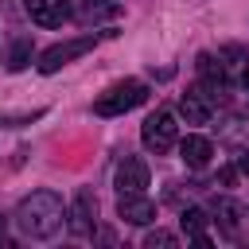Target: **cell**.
Returning <instances> with one entry per match:
<instances>
[{
	"mask_svg": "<svg viewBox=\"0 0 249 249\" xmlns=\"http://www.w3.org/2000/svg\"><path fill=\"white\" fill-rule=\"evenodd\" d=\"M62 222H66V206H62V198H58L54 191H31V195L16 206V226H19V233H27V237H35V241L54 237V233L62 230Z\"/></svg>",
	"mask_w": 249,
	"mask_h": 249,
	"instance_id": "cell-1",
	"label": "cell"
},
{
	"mask_svg": "<svg viewBox=\"0 0 249 249\" xmlns=\"http://www.w3.org/2000/svg\"><path fill=\"white\" fill-rule=\"evenodd\" d=\"M144 97H148V86H144L140 78H124V82L109 86V89L93 101V113H97V117H121V113L136 109Z\"/></svg>",
	"mask_w": 249,
	"mask_h": 249,
	"instance_id": "cell-2",
	"label": "cell"
},
{
	"mask_svg": "<svg viewBox=\"0 0 249 249\" xmlns=\"http://www.w3.org/2000/svg\"><path fill=\"white\" fill-rule=\"evenodd\" d=\"M175 136H179V124H175V117H171L167 109H156V113L144 117V124H140V140H144V148L156 152V156L171 152Z\"/></svg>",
	"mask_w": 249,
	"mask_h": 249,
	"instance_id": "cell-3",
	"label": "cell"
},
{
	"mask_svg": "<svg viewBox=\"0 0 249 249\" xmlns=\"http://www.w3.org/2000/svg\"><path fill=\"white\" fill-rule=\"evenodd\" d=\"M93 43H97V35H78V39H66V43L47 47V51L39 54V74H58L66 62L82 58L86 51H93Z\"/></svg>",
	"mask_w": 249,
	"mask_h": 249,
	"instance_id": "cell-4",
	"label": "cell"
},
{
	"mask_svg": "<svg viewBox=\"0 0 249 249\" xmlns=\"http://www.w3.org/2000/svg\"><path fill=\"white\" fill-rule=\"evenodd\" d=\"M93 218H97V198H93V191H74V198H70V206H66V226H70V233H78V237H86L89 230H93Z\"/></svg>",
	"mask_w": 249,
	"mask_h": 249,
	"instance_id": "cell-5",
	"label": "cell"
},
{
	"mask_svg": "<svg viewBox=\"0 0 249 249\" xmlns=\"http://www.w3.org/2000/svg\"><path fill=\"white\" fill-rule=\"evenodd\" d=\"M117 214H121V222H128V226H148V222H156V202H152L144 191H124V195L117 198Z\"/></svg>",
	"mask_w": 249,
	"mask_h": 249,
	"instance_id": "cell-6",
	"label": "cell"
},
{
	"mask_svg": "<svg viewBox=\"0 0 249 249\" xmlns=\"http://www.w3.org/2000/svg\"><path fill=\"white\" fill-rule=\"evenodd\" d=\"M23 12L39 27H62L70 19V4L66 0H23Z\"/></svg>",
	"mask_w": 249,
	"mask_h": 249,
	"instance_id": "cell-7",
	"label": "cell"
},
{
	"mask_svg": "<svg viewBox=\"0 0 249 249\" xmlns=\"http://www.w3.org/2000/svg\"><path fill=\"white\" fill-rule=\"evenodd\" d=\"M113 183H117L121 195H124V191H144V187H148V163L136 160V156H124V160L117 163V171H113Z\"/></svg>",
	"mask_w": 249,
	"mask_h": 249,
	"instance_id": "cell-8",
	"label": "cell"
},
{
	"mask_svg": "<svg viewBox=\"0 0 249 249\" xmlns=\"http://www.w3.org/2000/svg\"><path fill=\"white\" fill-rule=\"evenodd\" d=\"M210 109H214V97L198 86V89H187L183 97H179V113H183V121L187 124H206L210 121Z\"/></svg>",
	"mask_w": 249,
	"mask_h": 249,
	"instance_id": "cell-9",
	"label": "cell"
},
{
	"mask_svg": "<svg viewBox=\"0 0 249 249\" xmlns=\"http://www.w3.org/2000/svg\"><path fill=\"white\" fill-rule=\"evenodd\" d=\"M179 152H183V163H187V167H206V163H210V156H214V144H210L206 136L191 132V136H183Z\"/></svg>",
	"mask_w": 249,
	"mask_h": 249,
	"instance_id": "cell-10",
	"label": "cell"
},
{
	"mask_svg": "<svg viewBox=\"0 0 249 249\" xmlns=\"http://www.w3.org/2000/svg\"><path fill=\"white\" fill-rule=\"evenodd\" d=\"M214 214H218V226H222V233H226V237H237V222H241V206H237V202H230V198H222Z\"/></svg>",
	"mask_w": 249,
	"mask_h": 249,
	"instance_id": "cell-11",
	"label": "cell"
},
{
	"mask_svg": "<svg viewBox=\"0 0 249 249\" xmlns=\"http://www.w3.org/2000/svg\"><path fill=\"white\" fill-rule=\"evenodd\" d=\"M198 74H202V86H218V89H222V78H226L222 54H218V58H214V54H198Z\"/></svg>",
	"mask_w": 249,
	"mask_h": 249,
	"instance_id": "cell-12",
	"label": "cell"
},
{
	"mask_svg": "<svg viewBox=\"0 0 249 249\" xmlns=\"http://www.w3.org/2000/svg\"><path fill=\"white\" fill-rule=\"evenodd\" d=\"M179 226H183V233H187V237H198V233L206 230V210L187 206V210H183V218H179Z\"/></svg>",
	"mask_w": 249,
	"mask_h": 249,
	"instance_id": "cell-13",
	"label": "cell"
},
{
	"mask_svg": "<svg viewBox=\"0 0 249 249\" xmlns=\"http://www.w3.org/2000/svg\"><path fill=\"white\" fill-rule=\"evenodd\" d=\"M27 58H31V43H27V39L12 43V54H8V70H23V66H27Z\"/></svg>",
	"mask_w": 249,
	"mask_h": 249,
	"instance_id": "cell-14",
	"label": "cell"
},
{
	"mask_svg": "<svg viewBox=\"0 0 249 249\" xmlns=\"http://www.w3.org/2000/svg\"><path fill=\"white\" fill-rule=\"evenodd\" d=\"M156 245H160V249H171V245H175V237H171L167 230H152V233L144 237V249H156Z\"/></svg>",
	"mask_w": 249,
	"mask_h": 249,
	"instance_id": "cell-15",
	"label": "cell"
},
{
	"mask_svg": "<svg viewBox=\"0 0 249 249\" xmlns=\"http://www.w3.org/2000/svg\"><path fill=\"white\" fill-rule=\"evenodd\" d=\"M237 171H245V175H249V152H241V156H237Z\"/></svg>",
	"mask_w": 249,
	"mask_h": 249,
	"instance_id": "cell-16",
	"label": "cell"
},
{
	"mask_svg": "<svg viewBox=\"0 0 249 249\" xmlns=\"http://www.w3.org/2000/svg\"><path fill=\"white\" fill-rule=\"evenodd\" d=\"M245 93H249V70H245Z\"/></svg>",
	"mask_w": 249,
	"mask_h": 249,
	"instance_id": "cell-17",
	"label": "cell"
},
{
	"mask_svg": "<svg viewBox=\"0 0 249 249\" xmlns=\"http://www.w3.org/2000/svg\"><path fill=\"white\" fill-rule=\"evenodd\" d=\"M0 233H4V218H0Z\"/></svg>",
	"mask_w": 249,
	"mask_h": 249,
	"instance_id": "cell-18",
	"label": "cell"
}]
</instances>
